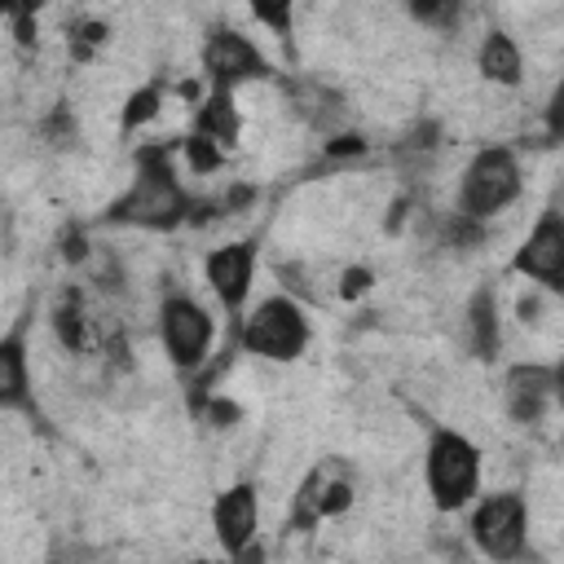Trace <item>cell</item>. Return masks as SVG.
<instances>
[{"label":"cell","mask_w":564,"mask_h":564,"mask_svg":"<svg viewBox=\"0 0 564 564\" xmlns=\"http://www.w3.org/2000/svg\"><path fill=\"white\" fill-rule=\"evenodd\" d=\"M172 154H181V141H159V145H141L137 150V176L106 207V225H137V229L167 234V229H176V225H185L194 216L198 203L176 181Z\"/></svg>","instance_id":"6da1fadb"},{"label":"cell","mask_w":564,"mask_h":564,"mask_svg":"<svg viewBox=\"0 0 564 564\" xmlns=\"http://www.w3.org/2000/svg\"><path fill=\"white\" fill-rule=\"evenodd\" d=\"M423 485L436 511H463L480 494V449L458 427H432L423 449Z\"/></svg>","instance_id":"7a4b0ae2"},{"label":"cell","mask_w":564,"mask_h":564,"mask_svg":"<svg viewBox=\"0 0 564 564\" xmlns=\"http://www.w3.org/2000/svg\"><path fill=\"white\" fill-rule=\"evenodd\" d=\"M234 330H238V348L251 357H264V361H295L313 335L304 304L286 291L264 295Z\"/></svg>","instance_id":"3957f363"},{"label":"cell","mask_w":564,"mask_h":564,"mask_svg":"<svg viewBox=\"0 0 564 564\" xmlns=\"http://www.w3.org/2000/svg\"><path fill=\"white\" fill-rule=\"evenodd\" d=\"M524 189V172L511 145H485L467 159L463 181H458V207L463 216L489 225L498 212H507Z\"/></svg>","instance_id":"277c9868"},{"label":"cell","mask_w":564,"mask_h":564,"mask_svg":"<svg viewBox=\"0 0 564 564\" xmlns=\"http://www.w3.org/2000/svg\"><path fill=\"white\" fill-rule=\"evenodd\" d=\"M471 546L494 564H516L529 546V502L520 489H498L476 498L467 520Z\"/></svg>","instance_id":"5b68a950"},{"label":"cell","mask_w":564,"mask_h":564,"mask_svg":"<svg viewBox=\"0 0 564 564\" xmlns=\"http://www.w3.org/2000/svg\"><path fill=\"white\" fill-rule=\"evenodd\" d=\"M216 339V317L189 295V291H167L159 304V344L167 352V361L181 375H194Z\"/></svg>","instance_id":"8992f818"},{"label":"cell","mask_w":564,"mask_h":564,"mask_svg":"<svg viewBox=\"0 0 564 564\" xmlns=\"http://www.w3.org/2000/svg\"><path fill=\"white\" fill-rule=\"evenodd\" d=\"M198 66H203V79L216 88V93H234L238 84H260V79H273V66L269 57L256 48L251 35L234 31V26H212L203 48H198Z\"/></svg>","instance_id":"52a82bcc"},{"label":"cell","mask_w":564,"mask_h":564,"mask_svg":"<svg viewBox=\"0 0 564 564\" xmlns=\"http://www.w3.org/2000/svg\"><path fill=\"white\" fill-rule=\"evenodd\" d=\"M511 273L564 295V207L546 203L511 256Z\"/></svg>","instance_id":"ba28073f"},{"label":"cell","mask_w":564,"mask_h":564,"mask_svg":"<svg viewBox=\"0 0 564 564\" xmlns=\"http://www.w3.org/2000/svg\"><path fill=\"white\" fill-rule=\"evenodd\" d=\"M344 507H352V471L344 458H322L317 467L304 471L295 489L291 529H317V520H330Z\"/></svg>","instance_id":"9c48e42d"},{"label":"cell","mask_w":564,"mask_h":564,"mask_svg":"<svg viewBox=\"0 0 564 564\" xmlns=\"http://www.w3.org/2000/svg\"><path fill=\"white\" fill-rule=\"evenodd\" d=\"M203 278L212 286V295L220 300V308L234 317V326L247 317V295L256 286V242L251 238H238V242H225L216 251H207L203 260Z\"/></svg>","instance_id":"30bf717a"},{"label":"cell","mask_w":564,"mask_h":564,"mask_svg":"<svg viewBox=\"0 0 564 564\" xmlns=\"http://www.w3.org/2000/svg\"><path fill=\"white\" fill-rule=\"evenodd\" d=\"M212 529H216V542L229 560L247 555L256 546V533H260V494L251 480H238L229 489L216 494L212 502Z\"/></svg>","instance_id":"8fae6325"},{"label":"cell","mask_w":564,"mask_h":564,"mask_svg":"<svg viewBox=\"0 0 564 564\" xmlns=\"http://www.w3.org/2000/svg\"><path fill=\"white\" fill-rule=\"evenodd\" d=\"M555 405V366H542V361H516L507 375H502V410L533 427L546 419V410Z\"/></svg>","instance_id":"7c38bea8"},{"label":"cell","mask_w":564,"mask_h":564,"mask_svg":"<svg viewBox=\"0 0 564 564\" xmlns=\"http://www.w3.org/2000/svg\"><path fill=\"white\" fill-rule=\"evenodd\" d=\"M282 93H286L291 110H295L313 132H322V137L344 132V123H348V101H344V93H335L330 84H322V79H313V75H291V79L282 84Z\"/></svg>","instance_id":"4fadbf2b"},{"label":"cell","mask_w":564,"mask_h":564,"mask_svg":"<svg viewBox=\"0 0 564 564\" xmlns=\"http://www.w3.org/2000/svg\"><path fill=\"white\" fill-rule=\"evenodd\" d=\"M0 410L26 414L40 423L35 410V392H31V366H26V344H22V326L9 330L0 339Z\"/></svg>","instance_id":"5bb4252c"},{"label":"cell","mask_w":564,"mask_h":564,"mask_svg":"<svg viewBox=\"0 0 564 564\" xmlns=\"http://www.w3.org/2000/svg\"><path fill=\"white\" fill-rule=\"evenodd\" d=\"M476 70H480V79H489L498 88H516L524 79V53H520L516 35L502 26H489L476 48Z\"/></svg>","instance_id":"9a60e30c"},{"label":"cell","mask_w":564,"mask_h":564,"mask_svg":"<svg viewBox=\"0 0 564 564\" xmlns=\"http://www.w3.org/2000/svg\"><path fill=\"white\" fill-rule=\"evenodd\" d=\"M53 335L66 352H88L97 344V322L84 304V291L79 286H66L53 304Z\"/></svg>","instance_id":"2e32d148"},{"label":"cell","mask_w":564,"mask_h":564,"mask_svg":"<svg viewBox=\"0 0 564 564\" xmlns=\"http://www.w3.org/2000/svg\"><path fill=\"white\" fill-rule=\"evenodd\" d=\"M467 348L480 361H494L502 348V322H498V291L485 282L476 286V295L467 300Z\"/></svg>","instance_id":"e0dca14e"},{"label":"cell","mask_w":564,"mask_h":564,"mask_svg":"<svg viewBox=\"0 0 564 564\" xmlns=\"http://www.w3.org/2000/svg\"><path fill=\"white\" fill-rule=\"evenodd\" d=\"M238 128H242V115H238V106H234V93H216V88L198 101L194 123H189V132H198V137L216 141L220 150L238 145Z\"/></svg>","instance_id":"ac0fdd59"},{"label":"cell","mask_w":564,"mask_h":564,"mask_svg":"<svg viewBox=\"0 0 564 564\" xmlns=\"http://www.w3.org/2000/svg\"><path fill=\"white\" fill-rule=\"evenodd\" d=\"M159 106H163V84H141L128 101H123V119H119V132L128 137V132H137L141 123H150L154 115H159Z\"/></svg>","instance_id":"d6986e66"},{"label":"cell","mask_w":564,"mask_h":564,"mask_svg":"<svg viewBox=\"0 0 564 564\" xmlns=\"http://www.w3.org/2000/svg\"><path fill=\"white\" fill-rule=\"evenodd\" d=\"M181 159H185V167H189V172H198V176H212V172H220V163H225V150H220L216 141H207V137L189 132V137H181Z\"/></svg>","instance_id":"ffe728a7"},{"label":"cell","mask_w":564,"mask_h":564,"mask_svg":"<svg viewBox=\"0 0 564 564\" xmlns=\"http://www.w3.org/2000/svg\"><path fill=\"white\" fill-rule=\"evenodd\" d=\"M441 242L445 247H458V251H471V247L485 242V225L471 220V216H463V212H449V220L441 229Z\"/></svg>","instance_id":"44dd1931"},{"label":"cell","mask_w":564,"mask_h":564,"mask_svg":"<svg viewBox=\"0 0 564 564\" xmlns=\"http://www.w3.org/2000/svg\"><path fill=\"white\" fill-rule=\"evenodd\" d=\"M106 35H110V31H106V22H93V18L75 22V26H70V35H66V40H70V57H75V62H88V57H93V48H101V44H106Z\"/></svg>","instance_id":"7402d4cb"},{"label":"cell","mask_w":564,"mask_h":564,"mask_svg":"<svg viewBox=\"0 0 564 564\" xmlns=\"http://www.w3.org/2000/svg\"><path fill=\"white\" fill-rule=\"evenodd\" d=\"M370 145H366V137H357V132H335V137H326L322 141V159L326 163H352V159H361Z\"/></svg>","instance_id":"603a6c76"},{"label":"cell","mask_w":564,"mask_h":564,"mask_svg":"<svg viewBox=\"0 0 564 564\" xmlns=\"http://www.w3.org/2000/svg\"><path fill=\"white\" fill-rule=\"evenodd\" d=\"M40 137H44L48 145H57V150H62V145H75V137H79L75 115H70L66 106H57V110H53V115L40 123Z\"/></svg>","instance_id":"cb8c5ba5"},{"label":"cell","mask_w":564,"mask_h":564,"mask_svg":"<svg viewBox=\"0 0 564 564\" xmlns=\"http://www.w3.org/2000/svg\"><path fill=\"white\" fill-rule=\"evenodd\" d=\"M251 18L269 22L278 40H291V9H286V4H256V9H251Z\"/></svg>","instance_id":"d4e9b609"},{"label":"cell","mask_w":564,"mask_h":564,"mask_svg":"<svg viewBox=\"0 0 564 564\" xmlns=\"http://www.w3.org/2000/svg\"><path fill=\"white\" fill-rule=\"evenodd\" d=\"M366 291H370V269L357 264V269H344V273H339V295H344V300H357V295H366Z\"/></svg>","instance_id":"484cf974"},{"label":"cell","mask_w":564,"mask_h":564,"mask_svg":"<svg viewBox=\"0 0 564 564\" xmlns=\"http://www.w3.org/2000/svg\"><path fill=\"white\" fill-rule=\"evenodd\" d=\"M419 22H432V26H445V22H458V4H414L410 9Z\"/></svg>","instance_id":"4316f807"},{"label":"cell","mask_w":564,"mask_h":564,"mask_svg":"<svg viewBox=\"0 0 564 564\" xmlns=\"http://www.w3.org/2000/svg\"><path fill=\"white\" fill-rule=\"evenodd\" d=\"M546 132L551 137H564V79L555 84V93L546 101Z\"/></svg>","instance_id":"83f0119b"},{"label":"cell","mask_w":564,"mask_h":564,"mask_svg":"<svg viewBox=\"0 0 564 564\" xmlns=\"http://www.w3.org/2000/svg\"><path fill=\"white\" fill-rule=\"evenodd\" d=\"M62 260H70V264H79V260H88V242H84V234H79V229H70V234H62Z\"/></svg>","instance_id":"f1b7e54d"},{"label":"cell","mask_w":564,"mask_h":564,"mask_svg":"<svg viewBox=\"0 0 564 564\" xmlns=\"http://www.w3.org/2000/svg\"><path fill=\"white\" fill-rule=\"evenodd\" d=\"M555 401H560V405H564V361H560V366H555Z\"/></svg>","instance_id":"f546056e"},{"label":"cell","mask_w":564,"mask_h":564,"mask_svg":"<svg viewBox=\"0 0 564 564\" xmlns=\"http://www.w3.org/2000/svg\"><path fill=\"white\" fill-rule=\"evenodd\" d=\"M189 564H225V560H189Z\"/></svg>","instance_id":"4dcf8cb0"},{"label":"cell","mask_w":564,"mask_h":564,"mask_svg":"<svg viewBox=\"0 0 564 564\" xmlns=\"http://www.w3.org/2000/svg\"><path fill=\"white\" fill-rule=\"evenodd\" d=\"M53 564H57V560H53Z\"/></svg>","instance_id":"1f68e13d"}]
</instances>
